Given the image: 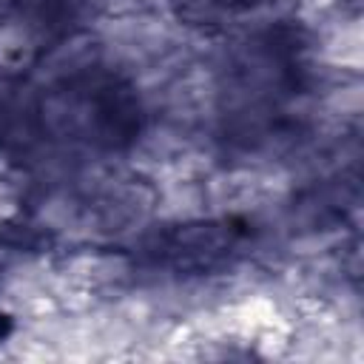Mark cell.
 <instances>
[{
  "label": "cell",
  "mask_w": 364,
  "mask_h": 364,
  "mask_svg": "<svg viewBox=\"0 0 364 364\" xmlns=\"http://www.w3.org/2000/svg\"><path fill=\"white\" fill-rule=\"evenodd\" d=\"M239 242V228L228 222H196L179 225L154 242V256L182 267V270H208L216 267Z\"/></svg>",
  "instance_id": "6da1fadb"
}]
</instances>
